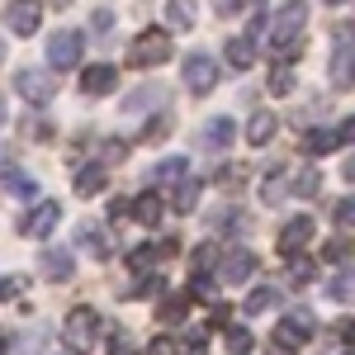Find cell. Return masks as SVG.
Returning a JSON list of instances; mask_svg holds the SVG:
<instances>
[{
	"label": "cell",
	"instance_id": "6da1fadb",
	"mask_svg": "<svg viewBox=\"0 0 355 355\" xmlns=\"http://www.w3.org/2000/svg\"><path fill=\"white\" fill-rule=\"evenodd\" d=\"M303 24H308V0H284V5L275 10V19H270V48L284 57V62H289V57H299Z\"/></svg>",
	"mask_w": 355,
	"mask_h": 355
},
{
	"label": "cell",
	"instance_id": "7a4b0ae2",
	"mask_svg": "<svg viewBox=\"0 0 355 355\" xmlns=\"http://www.w3.org/2000/svg\"><path fill=\"white\" fill-rule=\"evenodd\" d=\"M162 62H171V28H142L133 43H128V67L152 71Z\"/></svg>",
	"mask_w": 355,
	"mask_h": 355
},
{
	"label": "cell",
	"instance_id": "3957f363",
	"mask_svg": "<svg viewBox=\"0 0 355 355\" xmlns=\"http://www.w3.org/2000/svg\"><path fill=\"white\" fill-rule=\"evenodd\" d=\"M62 341L71 346V355L95 351V341H100V313L95 308H71L67 322H62Z\"/></svg>",
	"mask_w": 355,
	"mask_h": 355
},
{
	"label": "cell",
	"instance_id": "277c9868",
	"mask_svg": "<svg viewBox=\"0 0 355 355\" xmlns=\"http://www.w3.org/2000/svg\"><path fill=\"white\" fill-rule=\"evenodd\" d=\"M313 336H318V318H313L308 308H289V313L279 318V327H275V346H284V351L294 346V351H299Z\"/></svg>",
	"mask_w": 355,
	"mask_h": 355
},
{
	"label": "cell",
	"instance_id": "5b68a950",
	"mask_svg": "<svg viewBox=\"0 0 355 355\" xmlns=\"http://www.w3.org/2000/svg\"><path fill=\"white\" fill-rule=\"evenodd\" d=\"M15 90L24 95L33 110H43V105L57 95V76L48 71V67H24V71H15Z\"/></svg>",
	"mask_w": 355,
	"mask_h": 355
},
{
	"label": "cell",
	"instance_id": "8992f818",
	"mask_svg": "<svg viewBox=\"0 0 355 355\" xmlns=\"http://www.w3.org/2000/svg\"><path fill=\"white\" fill-rule=\"evenodd\" d=\"M180 71H185V85H190V95H209L214 85H218V62L209 53H190L180 62Z\"/></svg>",
	"mask_w": 355,
	"mask_h": 355
},
{
	"label": "cell",
	"instance_id": "52a82bcc",
	"mask_svg": "<svg viewBox=\"0 0 355 355\" xmlns=\"http://www.w3.org/2000/svg\"><path fill=\"white\" fill-rule=\"evenodd\" d=\"M81 48H85V38L76 28H57L53 38H48V62H53V71L76 67V62H81Z\"/></svg>",
	"mask_w": 355,
	"mask_h": 355
},
{
	"label": "cell",
	"instance_id": "ba28073f",
	"mask_svg": "<svg viewBox=\"0 0 355 355\" xmlns=\"http://www.w3.org/2000/svg\"><path fill=\"white\" fill-rule=\"evenodd\" d=\"M57 223H62V204L57 199H38L24 218H19V237H48Z\"/></svg>",
	"mask_w": 355,
	"mask_h": 355
},
{
	"label": "cell",
	"instance_id": "9c48e42d",
	"mask_svg": "<svg viewBox=\"0 0 355 355\" xmlns=\"http://www.w3.org/2000/svg\"><path fill=\"white\" fill-rule=\"evenodd\" d=\"M327 81H331V90H351V85H355V43H351V38H341V43L331 48Z\"/></svg>",
	"mask_w": 355,
	"mask_h": 355
},
{
	"label": "cell",
	"instance_id": "30bf717a",
	"mask_svg": "<svg viewBox=\"0 0 355 355\" xmlns=\"http://www.w3.org/2000/svg\"><path fill=\"white\" fill-rule=\"evenodd\" d=\"M5 24H10V33H19V38L38 33V24H43V5H38V0H10V5H5Z\"/></svg>",
	"mask_w": 355,
	"mask_h": 355
},
{
	"label": "cell",
	"instance_id": "8fae6325",
	"mask_svg": "<svg viewBox=\"0 0 355 355\" xmlns=\"http://www.w3.org/2000/svg\"><path fill=\"white\" fill-rule=\"evenodd\" d=\"M256 270V251H246V246H232V251H223V266H218V279L223 284H246Z\"/></svg>",
	"mask_w": 355,
	"mask_h": 355
},
{
	"label": "cell",
	"instance_id": "7c38bea8",
	"mask_svg": "<svg viewBox=\"0 0 355 355\" xmlns=\"http://www.w3.org/2000/svg\"><path fill=\"white\" fill-rule=\"evenodd\" d=\"M114 85H119V67H110V62H95V67H85V71H81V90L90 95V100L110 95Z\"/></svg>",
	"mask_w": 355,
	"mask_h": 355
},
{
	"label": "cell",
	"instance_id": "4fadbf2b",
	"mask_svg": "<svg viewBox=\"0 0 355 355\" xmlns=\"http://www.w3.org/2000/svg\"><path fill=\"white\" fill-rule=\"evenodd\" d=\"M308 237H313V218H308V214L289 218L284 227H279V256H284V261H294V256H299V246L308 242Z\"/></svg>",
	"mask_w": 355,
	"mask_h": 355
},
{
	"label": "cell",
	"instance_id": "5bb4252c",
	"mask_svg": "<svg viewBox=\"0 0 355 355\" xmlns=\"http://www.w3.org/2000/svg\"><path fill=\"white\" fill-rule=\"evenodd\" d=\"M232 137H237V123H232L227 114H218V119H209V123H204L199 142H204V152H223V147H227Z\"/></svg>",
	"mask_w": 355,
	"mask_h": 355
},
{
	"label": "cell",
	"instance_id": "9a60e30c",
	"mask_svg": "<svg viewBox=\"0 0 355 355\" xmlns=\"http://www.w3.org/2000/svg\"><path fill=\"white\" fill-rule=\"evenodd\" d=\"M336 147H341V133H336V128H313V133L299 137L303 157H327V152H336Z\"/></svg>",
	"mask_w": 355,
	"mask_h": 355
},
{
	"label": "cell",
	"instance_id": "2e32d148",
	"mask_svg": "<svg viewBox=\"0 0 355 355\" xmlns=\"http://www.w3.org/2000/svg\"><path fill=\"white\" fill-rule=\"evenodd\" d=\"M43 275H48L53 284H67V279L76 275V261H71V251H62V246L43 251Z\"/></svg>",
	"mask_w": 355,
	"mask_h": 355
},
{
	"label": "cell",
	"instance_id": "e0dca14e",
	"mask_svg": "<svg viewBox=\"0 0 355 355\" xmlns=\"http://www.w3.org/2000/svg\"><path fill=\"white\" fill-rule=\"evenodd\" d=\"M128 218H137L142 227H157V223H162V194H157V190L137 194L133 204H128Z\"/></svg>",
	"mask_w": 355,
	"mask_h": 355
},
{
	"label": "cell",
	"instance_id": "ac0fdd59",
	"mask_svg": "<svg viewBox=\"0 0 355 355\" xmlns=\"http://www.w3.org/2000/svg\"><path fill=\"white\" fill-rule=\"evenodd\" d=\"M105 185H110V171H105V166H81V171H76V194H81V199L105 194Z\"/></svg>",
	"mask_w": 355,
	"mask_h": 355
},
{
	"label": "cell",
	"instance_id": "d6986e66",
	"mask_svg": "<svg viewBox=\"0 0 355 355\" xmlns=\"http://www.w3.org/2000/svg\"><path fill=\"white\" fill-rule=\"evenodd\" d=\"M275 128H279V119H275L270 110H256L251 123H246V142H251V147H266V142L275 137Z\"/></svg>",
	"mask_w": 355,
	"mask_h": 355
},
{
	"label": "cell",
	"instance_id": "ffe728a7",
	"mask_svg": "<svg viewBox=\"0 0 355 355\" xmlns=\"http://www.w3.org/2000/svg\"><path fill=\"white\" fill-rule=\"evenodd\" d=\"M223 62H227L232 71H246V67L256 62V43H251V38H227V48H223Z\"/></svg>",
	"mask_w": 355,
	"mask_h": 355
},
{
	"label": "cell",
	"instance_id": "44dd1931",
	"mask_svg": "<svg viewBox=\"0 0 355 355\" xmlns=\"http://www.w3.org/2000/svg\"><path fill=\"white\" fill-rule=\"evenodd\" d=\"M284 194H294V175H289L284 166H275L270 175H266V185H261V199H266V204H279Z\"/></svg>",
	"mask_w": 355,
	"mask_h": 355
},
{
	"label": "cell",
	"instance_id": "7402d4cb",
	"mask_svg": "<svg viewBox=\"0 0 355 355\" xmlns=\"http://www.w3.org/2000/svg\"><path fill=\"white\" fill-rule=\"evenodd\" d=\"M81 251H90L95 261H110V256H114V237H110V232H100V227L90 223V227H81Z\"/></svg>",
	"mask_w": 355,
	"mask_h": 355
},
{
	"label": "cell",
	"instance_id": "603a6c76",
	"mask_svg": "<svg viewBox=\"0 0 355 355\" xmlns=\"http://www.w3.org/2000/svg\"><path fill=\"white\" fill-rule=\"evenodd\" d=\"M185 313H190V294H180V289H175V294H166V299H162L157 322H162V327H171V322H180Z\"/></svg>",
	"mask_w": 355,
	"mask_h": 355
},
{
	"label": "cell",
	"instance_id": "cb8c5ba5",
	"mask_svg": "<svg viewBox=\"0 0 355 355\" xmlns=\"http://www.w3.org/2000/svg\"><path fill=\"white\" fill-rule=\"evenodd\" d=\"M152 175H157V185H180V180H190V162L185 157H166Z\"/></svg>",
	"mask_w": 355,
	"mask_h": 355
},
{
	"label": "cell",
	"instance_id": "d4e9b609",
	"mask_svg": "<svg viewBox=\"0 0 355 355\" xmlns=\"http://www.w3.org/2000/svg\"><path fill=\"white\" fill-rule=\"evenodd\" d=\"M275 303H279V289H270V284H256V289L246 294L242 313H251V318H256V313H270Z\"/></svg>",
	"mask_w": 355,
	"mask_h": 355
},
{
	"label": "cell",
	"instance_id": "484cf974",
	"mask_svg": "<svg viewBox=\"0 0 355 355\" xmlns=\"http://www.w3.org/2000/svg\"><path fill=\"white\" fill-rule=\"evenodd\" d=\"M166 24L171 28H194V0H166Z\"/></svg>",
	"mask_w": 355,
	"mask_h": 355
},
{
	"label": "cell",
	"instance_id": "4316f807",
	"mask_svg": "<svg viewBox=\"0 0 355 355\" xmlns=\"http://www.w3.org/2000/svg\"><path fill=\"white\" fill-rule=\"evenodd\" d=\"M162 95H166L162 85H142V90H133V95L123 100V114H142V110H152V105H157Z\"/></svg>",
	"mask_w": 355,
	"mask_h": 355
},
{
	"label": "cell",
	"instance_id": "83f0119b",
	"mask_svg": "<svg viewBox=\"0 0 355 355\" xmlns=\"http://www.w3.org/2000/svg\"><path fill=\"white\" fill-rule=\"evenodd\" d=\"M318 190H322V171H318V166H303V171H294V194H299V199H313Z\"/></svg>",
	"mask_w": 355,
	"mask_h": 355
},
{
	"label": "cell",
	"instance_id": "f1b7e54d",
	"mask_svg": "<svg viewBox=\"0 0 355 355\" xmlns=\"http://www.w3.org/2000/svg\"><path fill=\"white\" fill-rule=\"evenodd\" d=\"M171 204H175V214H194V204H199V180H180L175 194H171Z\"/></svg>",
	"mask_w": 355,
	"mask_h": 355
},
{
	"label": "cell",
	"instance_id": "f546056e",
	"mask_svg": "<svg viewBox=\"0 0 355 355\" xmlns=\"http://www.w3.org/2000/svg\"><path fill=\"white\" fill-rule=\"evenodd\" d=\"M351 251H355L351 237H331V242L322 246V261H327V266H351Z\"/></svg>",
	"mask_w": 355,
	"mask_h": 355
},
{
	"label": "cell",
	"instance_id": "4dcf8cb0",
	"mask_svg": "<svg viewBox=\"0 0 355 355\" xmlns=\"http://www.w3.org/2000/svg\"><path fill=\"white\" fill-rule=\"evenodd\" d=\"M5 190L15 194V199H33V194H38V180H33L28 171H10V180H5Z\"/></svg>",
	"mask_w": 355,
	"mask_h": 355
},
{
	"label": "cell",
	"instance_id": "1f68e13d",
	"mask_svg": "<svg viewBox=\"0 0 355 355\" xmlns=\"http://www.w3.org/2000/svg\"><path fill=\"white\" fill-rule=\"evenodd\" d=\"M218 266H223V251H218V246H214V242H204V246H199V251H194V270H199V275L218 270Z\"/></svg>",
	"mask_w": 355,
	"mask_h": 355
},
{
	"label": "cell",
	"instance_id": "d6a6232c",
	"mask_svg": "<svg viewBox=\"0 0 355 355\" xmlns=\"http://www.w3.org/2000/svg\"><path fill=\"white\" fill-rule=\"evenodd\" d=\"M209 223H214V232H242L246 214H242V209H223V214H214Z\"/></svg>",
	"mask_w": 355,
	"mask_h": 355
},
{
	"label": "cell",
	"instance_id": "836d02e7",
	"mask_svg": "<svg viewBox=\"0 0 355 355\" xmlns=\"http://www.w3.org/2000/svg\"><path fill=\"white\" fill-rule=\"evenodd\" d=\"M294 90V67L289 62H275V71H270V95H289Z\"/></svg>",
	"mask_w": 355,
	"mask_h": 355
},
{
	"label": "cell",
	"instance_id": "e575fe53",
	"mask_svg": "<svg viewBox=\"0 0 355 355\" xmlns=\"http://www.w3.org/2000/svg\"><path fill=\"white\" fill-rule=\"evenodd\" d=\"M162 289H166V279H162V275H147L142 284H133V289H123V299H157Z\"/></svg>",
	"mask_w": 355,
	"mask_h": 355
},
{
	"label": "cell",
	"instance_id": "d590c367",
	"mask_svg": "<svg viewBox=\"0 0 355 355\" xmlns=\"http://www.w3.org/2000/svg\"><path fill=\"white\" fill-rule=\"evenodd\" d=\"M223 346H227V355H251V331L246 327H227Z\"/></svg>",
	"mask_w": 355,
	"mask_h": 355
},
{
	"label": "cell",
	"instance_id": "8d00e7d4",
	"mask_svg": "<svg viewBox=\"0 0 355 355\" xmlns=\"http://www.w3.org/2000/svg\"><path fill=\"white\" fill-rule=\"evenodd\" d=\"M327 294H331V299H341V303H351L355 299V270H341L336 279H331Z\"/></svg>",
	"mask_w": 355,
	"mask_h": 355
},
{
	"label": "cell",
	"instance_id": "74e56055",
	"mask_svg": "<svg viewBox=\"0 0 355 355\" xmlns=\"http://www.w3.org/2000/svg\"><path fill=\"white\" fill-rule=\"evenodd\" d=\"M214 180H218L223 190H242V185H246V166H237V162H232V166H223Z\"/></svg>",
	"mask_w": 355,
	"mask_h": 355
},
{
	"label": "cell",
	"instance_id": "f35d334b",
	"mask_svg": "<svg viewBox=\"0 0 355 355\" xmlns=\"http://www.w3.org/2000/svg\"><path fill=\"white\" fill-rule=\"evenodd\" d=\"M331 218L341 223V227H355V194H346V199L331 204Z\"/></svg>",
	"mask_w": 355,
	"mask_h": 355
},
{
	"label": "cell",
	"instance_id": "ab89813d",
	"mask_svg": "<svg viewBox=\"0 0 355 355\" xmlns=\"http://www.w3.org/2000/svg\"><path fill=\"white\" fill-rule=\"evenodd\" d=\"M24 289V275H0V303H15Z\"/></svg>",
	"mask_w": 355,
	"mask_h": 355
},
{
	"label": "cell",
	"instance_id": "60d3db41",
	"mask_svg": "<svg viewBox=\"0 0 355 355\" xmlns=\"http://www.w3.org/2000/svg\"><path fill=\"white\" fill-rule=\"evenodd\" d=\"M157 256H162V251H157V246H137L133 256H128V266H133V270L142 275V270H147V266H152V261H157Z\"/></svg>",
	"mask_w": 355,
	"mask_h": 355
},
{
	"label": "cell",
	"instance_id": "b9f144b4",
	"mask_svg": "<svg viewBox=\"0 0 355 355\" xmlns=\"http://www.w3.org/2000/svg\"><path fill=\"white\" fill-rule=\"evenodd\" d=\"M166 128H171V119H166V114H162V119H152V123L142 128V142H162Z\"/></svg>",
	"mask_w": 355,
	"mask_h": 355
},
{
	"label": "cell",
	"instance_id": "7bdbcfd3",
	"mask_svg": "<svg viewBox=\"0 0 355 355\" xmlns=\"http://www.w3.org/2000/svg\"><path fill=\"white\" fill-rule=\"evenodd\" d=\"M289 275H294L299 284H308V279H313V261H308V256H294V261H289Z\"/></svg>",
	"mask_w": 355,
	"mask_h": 355
},
{
	"label": "cell",
	"instance_id": "ee69618b",
	"mask_svg": "<svg viewBox=\"0 0 355 355\" xmlns=\"http://www.w3.org/2000/svg\"><path fill=\"white\" fill-rule=\"evenodd\" d=\"M147 355H180V346H175V336H157V341L147 346Z\"/></svg>",
	"mask_w": 355,
	"mask_h": 355
},
{
	"label": "cell",
	"instance_id": "f6af8a7d",
	"mask_svg": "<svg viewBox=\"0 0 355 355\" xmlns=\"http://www.w3.org/2000/svg\"><path fill=\"white\" fill-rule=\"evenodd\" d=\"M10 171H15V152L0 142V180H10Z\"/></svg>",
	"mask_w": 355,
	"mask_h": 355
},
{
	"label": "cell",
	"instance_id": "bcb514c9",
	"mask_svg": "<svg viewBox=\"0 0 355 355\" xmlns=\"http://www.w3.org/2000/svg\"><path fill=\"white\" fill-rule=\"evenodd\" d=\"M24 133H33V142H53V128H48V123H43V119H38V123H33V128H28V123H24Z\"/></svg>",
	"mask_w": 355,
	"mask_h": 355
},
{
	"label": "cell",
	"instance_id": "7dc6e473",
	"mask_svg": "<svg viewBox=\"0 0 355 355\" xmlns=\"http://www.w3.org/2000/svg\"><path fill=\"white\" fill-rule=\"evenodd\" d=\"M331 331H336V341H355V322L346 318V322H331Z\"/></svg>",
	"mask_w": 355,
	"mask_h": 355
},
{
	"label": "cell",
	"instance_id": "c3c4849f",
	"mask_svg": "<svg viewBox=\"0 0 355 355\" xmlns=\"http://www.w3.org/2000/svg\"><path fill=\"white\" fill-rule=\"evenodd\" d=\"M114 28V15L110 10H95V33H110Z\"/></svg>",
	"mask_w": 355,
	"mask_h": 355
},
{
	"label": "cell",
	"instance_id": "681fc988",
	"mask_svg": "<svg viewBox=\"0 0 355 355\" xmlns=\"http://www.w3.org/2000/svg\"><path fill=\"white\" fill-rule=\"evenodd\" d=\"M336 133H341V142H355V114L341 123V128H336Z\"/></svg>",
	"mask_w": 355,
	"mask_h": 355
},
{
	"label": "cell",
	"instance_id": "f907efd6",
	"mask_svg": "<svg viewBox=\"0 0 355 355\" xmlns=\"http://www.w3.org/2000/svg\"><path fill=\"white\" fill-rule=\"evenodd\" d=\"M237 5H242V0H214V10H218V15H232Z\"/></svg>",
	"mask_w": 355,
	"mask_h": 355
},
{
	"label": "cell",
	"instance_id": "816d5d0a",
	"mask_svg": "<svg viewBox=\"0 0 355 355\" xmlns=\"http://www.w3.org/2000/svg\"><path fill=\"white\" fill-rule=\"evenodd\" d=\"M346 180H355V157H351V162H346Z\"/></svg>",
	"mask_w": 355,
	"mask_h": 355
},
{
	"label": "cell",
	"instance_id": "f5cc1de1",
	"mask_svg": "<svg viewBox=\"0 0 355 355\" xmlns=\"http://www.w3.org/2000/svg\"><path fill=\"white\" fill-rule=\"evenodd\" d=\"M266 355H289V351H284V346H275V351H266Z\"/></svg>",
	"mask_w": 355,
	"mask_h": 355
},
{
	"label": "cell",
	"instance_id": "db71d44e",
	"mask_svg": "<svg viewBox=\"0 0 355 355\" xmlns=\"http://www.w3.org/2000/svg\"><path fill=\"white\" fill-rule=\"evenodd\" d=\"M0 62H5V38H0Z\"/></svg>",
	"mask_w": 355,
	"mask_h": 355
},
{
	"label": "cell",
	"instance_id": "11a10c76",
	"mask_svg": "<svg viewBox=\"0 0 355 355\" xmlns=\"http://www.w3.org/2000/svg\"><path fill=\"white\" fill-rule=\"evenodd\" d=\"M0 123H5V100H0Z\"/></svg>",
	"mask_w": 355,
	"mask_h": 355
},
{
	"label": "cell",
	"instance_id": "9f6ffc18",
	"mask_svg": "<svg viewBox=\"0 0 355 355\" xmlns=\"http://www.w3.org/2000/svg\"><path fill=\"white\" fill-rule=\"evenodd\" d=\"M322 5H346V0H322Z\"/></svg>",
	"mask_w": 355,
	"mask_h": 355
},
{
	"label": "cell",
	"instance_id": "6f0895ef",
	"mask_svg": "<svg viewBox=\"0 0 355 355\" xmlns=\"http://www.w3.org/2000/svg\"><path fill=\"white\" fill-rule=\"evenodd\" d=\"M62 355H67V351H62Z\"/></svg>",
	"mask_w": 355,
	"mask_h": 355
}]
</instances>
